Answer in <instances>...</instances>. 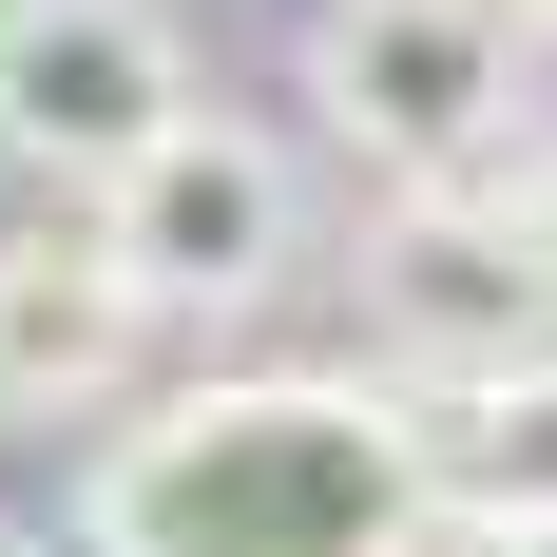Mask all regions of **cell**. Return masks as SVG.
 Returning a JSON list of instances; mask_svg holds the SVG:
<instances>
[{
	"mask_svg": "<svg viewBox=\"0 0 557 557\" xmlns=\"http://www.w3.org/2000/svg\"><path fill=\"white\" fill-rule=\"evenodd\" d=\"M77 557H443L404 366H231L77 461Z\"/></svg>",
	"mask_w": 557,
	"mask_h": 557,
	"instance_id": "6da1fadb",
	"label": "cell"
},
{
	"mask_svg": "<svg viewBox=\"0 0 557 557\" xmlns=\"http://www.w3.org/2000/svg\"><path fill=\"white\" fill-rule=\"evenodd\" d=\"M519 20L500 0H327L308 20V97H327V135L385 193H500L519 154Z\"/></svg>",
	"mask_w": 557,
	"mask_h": 557,
	"instance_id": "7a4b0ae2",
	"label": "cell"
},
{
	"mask_svg": "<svg viewBox=\"0 0 557 557\" xmlns=\"http://www.w3.org/2000/svg\"><path fill=\"white\" fill-rule=\"evenodd\" d=\"M97 250L135 270V308L154 327H231V308H270L288 270H308V173H288L270 115H173L154 154L97 193Z\"/></svg>",
	"mask_w": 557,
	"mask_h": 557,
	"instance_id": "3957f363",
	"label": "cell"
},
{
	"mask_svg": "<svg viewBox=\"0 0 557 557\" xmlns=\"http://www.w3.org/2000/svg\"><path fill=\"white\" fill-rule=\"evenodd\" d=\"M173 115H193V39H173V0H39V20L0 39V154L58 173V193H115Z\"/></svg>",
	"mask_w": 557,
	"mask_h": 557,
	"instance_id": "277c9868",
	"label": "cell"
},
{
	"mask_svg": "<svg viewBox=\"0 0 557 557\" xmlns=\"http://www.w3.org/2000/svg\"><path fill=\"white\" fill-rule=\"evenodd\" d=\"M500 346H539V270H519L500 193H385V231H366V366L443 385V366H500Z\"/></svg>",
	"mask_w": 557,
	"mask_h": 557,
	"instance_id": "5b68a950",
	"label": "cell"
},
{
	"mask_svg": "<svg viewBox=\"0 0 557 557\" xmlns=\"http://www.w3.org/2000/svg\"><path fill=\"white\" fill-rule=\"evenodd\" d=\"M135 346H154V308H135V270H115L97 231H0V423L115 404Z\"/></svg>",
	"mask_w": 557,
	"mask_h": 557,
	"instance_id": "8992f818",
	"label": "cell"
},
{
	"mask_svg": "<svg viewBox=\"0 0 557 557\" xmlns=\"http://www.w3.org/2000/svg\"><path fill=\"white\" fill-rule=\"evenodd\" d=\"M423 404V461H443V519H557V327L500 366H443Z\"/></svg>",
	"mask_w": 557,
	"mask_h": 557,
	"instance_id": "52a82bcc",
	"label": "cell"
},
{
	"mask_svg": "<svg viewBox=\"0 0 557 557\" xmlns=\"http://www.w3.org/2000/svg\"><path fill=\"white\" fill-rule=\"evenodd\" d=\"M500 231H519V270H539V327H557V135L500 173Z\"/></svg>",
	"mask_w": 557,
	"mask_h": 557,
	"instance_id": "ba28073f",
	"label": "cell"
},
{
	"mask_svg": "<svg viewBox=\"0 0 557 557\" xmlns=\"http://www.w3.org/2000/svg\"><path fill=\"white\" fill-rule=\"evenodd\" d=\"M461 557H557V519H461Z\"/></svg>",
	"mask_w": 557,
	"mask_h": 557,
	"instance_id": "9c48e42d",
	"label": "cell"
},
{
	"mask_svg": "<svg viewBox=\"0 0 557 557\" xmlns=\"http://www.w3.org/2000/svg\"><path fill=\"white\" fill-rule=\"evenodd\" d=\"M500 20H519V39H557V0H500Z\"/></svg>",
	"mask_w": 557,
	"mask_h": 557,
	"instance_id": "30bf717a",
	"label": "cell"
},
{
	"mask_svg": "<svg viewBox=\"0 0 557 557\" xmlns=\"http://www.w3.org/2000/svg\"><path fill=\"white\" fill-rule=\"evenodd\" d=\"M20 20H39V0H0V39H20Z\"/></svg>",
	"mask_w": 557,
	"mask_h": 557,
	"instance_id": "8fae6325",
	"label": "cell"
}]
</instances>
